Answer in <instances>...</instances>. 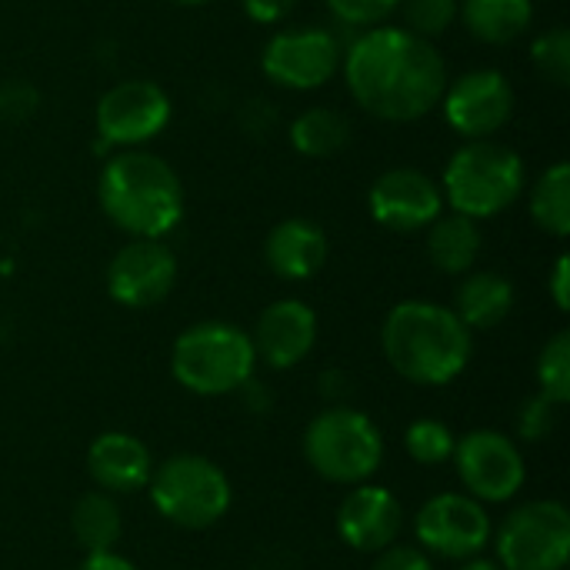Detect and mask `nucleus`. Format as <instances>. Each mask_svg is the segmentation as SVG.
<instances>
[{"label":"nucleus","mask_w":570,"mask_h":570,"mask_svg":"<svg viewBox=\"0 0 570 570\" xmlns=\"http://www.w3.org/2000/svg\"><path fill=\"white\" fill-rule=\"evenodd\" d=\"M347 90L367 114L411 124L428 117L448 87V63L434 40L404 27H371L344 53Z\"/></svg>","instance_id":"1"},{"label":"nucleus","mask_w":570,"mask_h":570,"mask_svg":"<svg viewBox=\"0 0 570 570\" xmlns=\"http://www.w3.org/2000/svg\"><path fill=\"white\" fill-rule=\"evenodd\" d=\"M381 347L387 364L404 381L421 387L451 384L468 367L474 351L464 321L451 307L431 301L397 304L381 327Z\"/></svg>","instance_id":"2"},{"label":"nucleus","mask_w":570,"mask_h":570,"mask_svg":"<svg viewBox=\"0 0 570 570\" xmlns=\"http://www.w3.org/2000/svg\"><path fill=\"white\" fill-rule=\"evenodd\" d=\"M97 197L110 224L130 237H167L184 217V184L177 170L147 150L114 154L97 180Z\"/></svg>","instance_id":"3"},{"label":"nucleus","mask_w":570,"mask_h":570,"mask_svg":"<svg viewBox=\"0 0 570 570\" xmlns=\"http://www.w3.org/2000/svg\"><path fill=\"white\" fill-rule=\"evenodd\" d=\"M524 160L508 144L491 137L468 140L458 147L444 167L441 194L451 210L468 214L474 220H488L504 214L524 194Z\"/></svg>","instance_id":"4"},{"label":"nucleus","mask_w":570,"mask_h":570,"mask_svg":"<svg viewBox=\"0 0 570 570\" xmlns=\"http://www.w3.org/2000/svg\"><path fill=\"white\" fill-rule=\"evenodd\" d=\"M254 364L257 354L250 334L224 321H204L187 327L170 354V371L177 384L200 397L240 391L250 381Z\"/></svg>","instance_id":"5"},{"label":"nucleus","mask_w":570,"mask_h":570,"mask_svg":"<svg viewBox=\"0 0 570 570\" xmlns=\"http://www.w3.org/2000/svg\"><path fill=\"white\" fill-rule=\"evenodd\" d=\"M304 458L331 484H364L384 461V441L367 414L327 407L307 424Z\"/></svg>","instance_id":"6"},{"label":"nucleus","mask_w":570,"mask_h":570,"mask_svg":"<svg viewBox=\"0 0 570 570\" xmlns=\"http://www.w3.org/2000/svg\"><path fill=\"white\" fill-rule=\"evenodd\" d=\"M150 501L177 528L204 531L217 524L230 508V481L224 471L200 454L167 458L150 471Z\"/></svg>","instance_id":"7"},{"label":"nucleus","mask_w":570,"mask_h":570,"mask_svg":"<svg viewBox=\"0 0 570 570\" xmlns=\"http://www.w3.org/2000/svg\"><path fill=\"white\" fill-rule=\"evenodd\" d=\"M570 561V514L561 501H528L498 531L504 570H564Z\"/></svg>","instance_id":"8"},{"label":"nucleus","mask_w":570,"mask_h":570,"mask_svg":"<svg viewBox=\"0 0 570 570\" xmlns=\"http://www.w3.org/2000/svg\"><path fill=\"white\" fill-rule=\"evenodd\" d=\"M341 60H344V53H341L337 37L321 27L281 30L267 40V47L261 53V67H264L267 80H274L277 87H287V90L324 87L337 73Z\"/></svg>","instance_id":"9"},{"label":"nucleus","mask_w":570,"mask_h":570,"mask_svg":"<svg viewBox=\"0 0 570 570\" xmlns=\"http://www.w3.org/2000/svg\"><path fill=\"white\" fill-rule=\"evenodd\" d=\"M94 120L104 147H137L167 127L170 97L154 80H120L97 100Z\"/></svg>","instance_id":"10"},{"label":"nucleus","mask_w":570,"mask_h":570,"mask_svg":"<svg viewBox=\"0 0 570 570\" xmlns=\"http://www.w3.org/2000/svg\"><path fill=\"white\" fill-rule=\"evenodd\" d=\"M458 474L474 501L504 504L524 488V458L508 434L498 431H471L454 444Z\"/></svg>","instance_id":"11"},{"label":"nucleus","mask_w":570,"mask_h":570,"mask_svg":"<svg viewBox=\"0 0 570 570\" xmlns=\"http://www.w3.org/2000/svg\"><path fill=\"white\" fill-rule=\"evenodd\" d=\"M444 120L464 140H481L498 134L514 114V87L501 70L481 67L448 80L444 97Z\"/></svg>","instance_id":"12"},{"label":"nucleus","mask_w":570,"mask_h":570,"mask_svg":"<svg viewBox=\"0 0 570 570\" xmlns=\"http://www.w3.org/2000/svg\"><path fill=\"white\" fill-rule=\"evenodd\" d=\"M421 548L448 561L478 558L491 541V518L481 501L471 494H438L431 498L414 521Z\"/></svg>","instance_id":"13"},{"label":"nucleus","mask_w":570,"mask_h":570,"mask_svg":"<svg viewBox=\"0 0 570 570\" xmlns=\"http://www.w3.org/2000/svg\"><path fill=\"white\" fill-rule=\"evenodd\" d=\"M177 284V257L164 240L134 237L107 267V294L134 311L157 307Z\"/></svg>","instance_id":"14"},{"label":"nucleus","mask_w":570,"mask_h":570,"mask_svg":"<svg viewBox=\"0 0 570 570\" xmlns=\"http://www.w3.org/2000/svg\"><path fill=\"white\" fill-rule=\"evenodd\" d=\"M371 217L397 234L424 230L438 214H444V194L434 177L417 167H391L384 170L367 194Z\"/></svg>","instance_id":"15"},{"label":"nucleus","mask_w":570,"mask_h":570,"mask_svg":"<svg viewBox=\"0 0 570 570\" xmlns=\"http://www.w3.org/2000/svg\"><path fill=\"white\" fill-rule=\"evenodd\" d=\"M314 341H317V314L294 297L264 307L250 337L254 354L274 371H287L301 364L311 354Z\"/></svg>","instance_id":"16"},{"label":"nucleus","mask_w":570,"mask_h":570,"mask_svg":"<svg viewBox=\"0 0 570 570\" xmlns=\"http://www.w3.org/2000/svg\"><path fill=\"white\" fill-rule=\"evenodd\" d=\"M401 524H404V511L387 488L354 484V491L344 498L337 511V534L344 538L347 548L364 554H377L391 548L401 534Z\"/></svg>","instance_id":"17"},{"label":"nucleus","mask_w":570,"mask_h":570,"mask_svg":"<svg viewBox=\"0 0 570 570\" xmlns=\"http://www.w3.org/2000/svg\"><path fill=\"white\" fill-rule=\"evenodd\" d=\"M87 471L100 491L130 494L150 481L154 464H150V451L144 448V441H137L134 434H124V431H107L90 444Z\"/></svg>","instance_id":"18"},{"label":"nucleus","mask_w":570,"mask_h":570,"mask_svg":"<svg viewBox=\"0 0 570 570\" xmlns=\"http://www.w3.org/2000/svg\"><path fill=\"white\" fill-rule=\"evenodd\" d=\"M327 234L304 217L281 220L264 240L267 267L284 281H311L327 264Z\"/></svg>","instance_id":"19"},{"label":"nucleus","mask_w":570,"mask_h":570,"mask_svg":"<svg viewBox=\"0 0 570 570\" xmlns=\"http://www.w3.org/2000/svg\"><path fill=\"white\" fill-rule=\"evenodd\" d=\"M451 311L468 331H491L514 311V287L498 271H474L461 281Z\"/></svg>","instance_id":"20"},{"label":"nucleus","mask_w":570,"mask_h":570,"mask_svg":"<svg viewBox=\"0 0 570 570\" xmlns=\"http://www.w3.org/2000/svg\"><path fill=\"white\" fill-rule=\"evenodd\" d=\"M428 257L444 274H471L481 257V227L468 214H438L428 224Z\"/></svg>","instance_id":"21"},{"label":"nucleus","mask_w":570,"mask_h":570,"mask_svg":"<svg viewBox=\"0 0 570 570\" xmlns=\"http://www.w3.org/2000/svg\"><path fill=\"white\" fill-rule=\"evenodd\" d=\"M458 17L464 20L468 33L478 37L481 43L504 47L528 33L534 7L531 0H461Z\"/></svg>","instance_id":"22"},{"label":"nucleus","mask_w":570,"mask_h":570,"mask_svg":"<svg viewBox=\"0 0 570 570\" xmlns=\"http://www.w3.org/2000/svg\"><path fill=\"white\" fill-rule=\"evenodd\" d=\"M70 531H73L77 544H80L87 554L110 551V548L120 541V531H124V518H120L117 501H114L107 491L83 494V498L73 504Z\"/></svg>","instance_id":"23"},{"label":"nucleus","mask_w":570,"mask_h":570,"mask_svg":"<svg viewBox=\"0 0 570 570\" xmlns=\"http://www.w3.org/2000/svg\"><path fill=\"white\" fill-rule=\"evenodd\" d=\"M351 140V120L334 107H311L291 124V144L304 157H334Z\"/></svg>","instance_id":"24"},{"label":"nucleus","mask_w":570,"mask_h":570,"mask_svg":"<svg viewBox=\"0 0 570 570\" xmlns=\"http://www.w3.org/2000/svg\"><path fill=\"white\" fill-rule=\"evenodd\" d=\"M531 220L551 234V237H568L570 230V167L558 160L548 167L538 184L531 187Z\"/></svg>","instance_id":"25"},{"label":"nucleus","mask_w":570,"mask_h":570,"mask_svg":"<svg viewBox=\"0 0 570 570\" xmlns=\"http://www.w3.org/2000/svg\"><path fill=\"white\" fill-rule=\"evenodd\" d=\"M538 384H541V394L551 397L554 404H568L570 401V334L568 331H558L541 357H538Z\"/></svg>","instance_id":"26"},{"label":"nucleus","mask_w":570,"mask_h":570,"mask_svg":"<svg viewBox=\"0 0 570 570\" xmlns=\"http://www.w3.org/2000/svg\"><path fill=\"white\" fill-rule=\"evenodd\" d=\"M454 444H458V438L451 434V428L441 424V421H431V417L414 421V424L407 428V434H404L407 454H411L417 464H424V468H434V464L451 461V458H454Z\"/></svg>","instance_id":"27"},{"label":"nucleus","mask_w":570,"mask_h":570,"mask_svg":"<svg viewBox=\"0 0 570 570\" xmlns=\"http://www.w3.org/2000/svg\"><path fill=\"white\" fill-rule=\"evenodd\" d=\"M397 7L404 10V30L434 40L458 20L461 0H401Z\"/></svg>","instance_id":"28"},{"label":"nucleus","mask_w":570,"mask_h":570,"mask_svg":"<svg viewBox=\"0 0 570 570\" xmlns=\"http://www.w3.org/2000/svg\"><path fill=\"white\" fill-rule=\"evenodd\" d=\"M531 60L538 67V73L544 80H551L554 87H568L570 80V33L564 27H551L548 33H541L531 47Z\"/></svg>","instance_id":"29"},{"label":"nucleus","mask_w":570,"mask_h":570,"mask_svg":"<svg viewBox=\"0 0 570 570\" xmlns=\"http://www.w3.org/2000/svg\"><path fill=\"white\" fill-rule=\"evenodd\" d=\"M558 407H561V404H554V401L544 397V394L524 401V407H521V414H518V434H521L524 441H531V444L548 441V438L554 434V428H558Z\"/></svg>","instance_id":"30"},{"label":"nucleus","mask_w":570,"mask_h":570,"mask_svg":"<svg viewBox=\"0 0 570 570\" xmlns=\"http://www.w3.org/2000/svg\"><path fill=\"white\" fill-rule=\"evenodd\" d=\"M397 3H401V0H327L331 13H334L341 23H347V27H364V30L384 23V17H391V13L397 10Z\"/></svg>","instance_id":"31"},{"label":"nucleus","mask_w":570,"mask_h":570,"mask_svg":"<svg viewBox=\"0 0 570 570\" xmlns=\"http://www.w3.org/2000/svg\"><path fill=\"white\" fill-rule=\"evenodd\" d=\"M371 570H434L431 558L421 548L411 544H391L384 551H377V561Z\"/></svg>","instance_id":"32"},{"label":"nucleus","mask_w":570,"mask_h":570,"mask_svg":"<svg viewBox=\"0 0 570 570\" xmlns=\"http://www.w3.org/2000/svg\"><path fill=\"white\" fill-rule=\"evenodd\" d=\"M240 3L247 17H254L257 23H277L297 7V0H240Z\"/></svg>","instance_id":"33"},{"label":"nucleus","mask_w":570,"mask_h":570,"mask_svg":"<svg viewBox=\"0 0 570 570\" xmlns=\"http://www.w3.org/2000/svg\"><path fill=\"white\" fill-rule=\"evenodd\" d=\"M551 297L558 304V311H568L570 307V261L568 254L558 257L554 264V274H551Z\"/></svg>","instance_id":"34"},{"label":"nucleus","mask_w":570,"mask_h":570,"mask_svg":"<svg viewBox=\"0 0 570 570\" xmlns=\"http://www.w3.org/2000/svg\"><path fill=\"white\" fill-rule=\"evenodd\" d=\"M77 570H137L127 558L114 554V551H100V554H87L83 564Z\"/></svg>","instance_id":"35"},{"label":"nucleus","mask_w":570,"mask_h":570,"mask_svg":"<svg viewBox=\"0 0 570 570\" xmlns=\"http://www.w3.org/2000/svg\"><path fill=\"white\" fill-rule=\"evenodd\" d=\"M458 570H504V568H501L498 561H488V558H481V554H478V558H468V561H464Z\"/></svg>","instance_id":"36"},{"label":"nucleus","mask_w":570,"mask_h":570,"mask_svg":"<svg viewBox=\"0 0 570 570\" xmlns=\"http://www.w3.org/2000/svg\"><path fill=\"white\" fill-rule=\"evenodd\" d=\"M174 3H207V0H174Z\"/></svg>","instance_id":"37"}]
</instances>
